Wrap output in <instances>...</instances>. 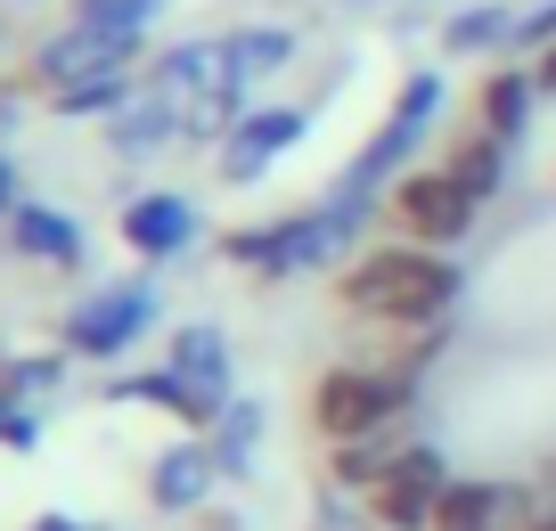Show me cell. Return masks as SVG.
<instances>
[{"instance_id": "cell-14", "label": "cell", "mask_w": 556, "mask_h": 531, "mask_svg": "<svg viewBox=\"0 0 556 531\" xmlns=\"http://www.w3.org/2000/svg\"><path fill=\"white\" fill-rule=\"evenodd\" d=\"M173 377H189L197 393H213V401H229L238 393V352H229V336L213 319H180V327H164V352H156Z\"/></svg>"}, {"instance_id": "cell-7", "label": "cell", "mask_w": 556, "mask_h": 531, "mask_svg": "<svg viewBox=\"0 0 556 531\" xmlns=\"http://www.w3.org/2000/svg\"><path fill=\"white\" fill-rule=\"evenodd\" d=\"M475 213H483V197L458 189L442 164H409L384 189V229L409 245H442V254H458V245L475 238Z\"/></svg>"}, {"instance_id": "cell-5", "label": "cell", "mask_w": 556, "mask_h": 531, "mask_svg": "<svg viewBox=\"0 0 556 531\" xmlns=\"http://www.w3.org/2000/svg\"><path fill=\"white\" fill-rule=\"evenodd\" d=\"M442 106H451V83H442L434 66H417L409 83L393 90L384 123L368 131V148L352 155V164L336 172V180H344V189H361V197H384V189H393V180H401L409 164H426V131L442 123Z\"/></svg>"}, {"instance_id": "cell-8", "label": "cell", "mask_w": 556, "mask_h": 531, "mask_svg": "<svg viewBox=\"0 0 556 531\" xmlns=\"http://www.w3.org/2000/svg\"><path fill=\"white\" fill-rule=\"evenodd\" d=\"M442 491H451V458L409 433V442L393 450V466L377 475V491L361 498V523L368 531H426L434 507H442Z\"/></svg>"}, {"instance_id": "cell-18", "label": "cell", "mask_w": 556, "mask_h": 531, "mask_svg": "<svg viewBox=\"0 0 556 531\" xmlns=\"http://www.w3.org/2000/svg\"><path fill=\"white\" fill-rule=\"evenodd\" d=\"M507 155H516V148H507L500 131H483V123H458V131L442 139V172H451L458 189H475L483 205H491V197L507 189V172H516Z\"/></svg>"}, {"instance_id": "cell-13", "label": "cell", "mask_w": 556, "mask_h": 531, "mask_svg": "<svg viewBox=\"0 0 556 531\" xmlns=\"http://www.w3.org/2000/svg\"><path fill=\"white\" fill-rule=\"evenodd\" d=\"M106 401H123V409H156V417H173L180 433H213V417L229 409V401H213V393H197L189 377H173V368H139V377H115L106 384Z\"/></svg>"}, {"instance_id": "cell-22", "label": "cell", "mask_w": 556, "mask_h": 531, "mask_svg": "<svg viewBox=\"0 0 556 531\" xmlns=\"http://www.w3.org/2000/svg\"><path fill=\"white\" fill-rule=\"evenodd\" d=\"M262 433H270V409H262V401H245V393H229V409L213 417V433H205V442L222 450L229 482L245 475V458H254V450H262Z\"/></svg>"}, {"instance_id": "cell-26", "label": "cell", "mask_w": 556, "mask_h": 531, "mask_svg": "<svg viewBox=\"0 0 556 531\" xmlns=\"http://www.w3.org/2000/svg\"><path fill=\"white\" fill-rule=\"evenodd\" d=\"M17 205H25V172H17V155L0 148V222H9Z\"/></svg>"}, {"instance_id": "cell-9", "label": "cell", "mask_w": 556, "mask_h": 531, "mask_svg": "<svg viewBox=\"0 0 556 531\" xmlns=\"http://www.w3.org/2000/svg\"><path fill=\"white\" fill-rule=\"evenodd\" d=\"M303 131H312V106H295V99H254V106L238 115V131L213 148V172H222L229 189H254L278 155L303 148Z\"/></svg>"}, {"instance_id": "cell-10", "label": "cell", "mask_w": 556, "mask_h": 531, "mask_svg": "<svg viewBox=\"0 0 556 531\" xmlns=\"http://www.w3.org/2000/svg\"><path fill=\"white\" fill-rule=\"evenodd\" d=\"M222 482H229L222 450H213L205 433H180V442L156 450V466H148V507L156 515H197V507H213Z\"/></svg>"}, {"instance_id": "cell-19", "label": "cell", "mask_w": 556, "mask_h": 531, "mask_svg": "<svg viewBox=\"0 0 556 531\" xmlns=\"http://www.w3.org/2000/svg\"><path fill=\"white\" fill-rule=\"evenodd\" d=\"M222 66H229V83L254 99L270 74L295 66V34H287V25H229L222 34Z\"/></svg>"}, {"instance_id": "cell-16", "label": "cell", "mask_w": 556, "mask_h": 531, "mask_svg": "<svg viewBox=\"0 0 556 531\" xmlns=\"http://www.w3.org/2000/svg\"><path fill=\"white\" fill-rule=\"evenodd\" d=\"M426 531H516V482H491V475H451L434 523Z\"/></svg>"}, {"instance_id": "cell-21", "label": "cell", "mask_w": 556, "mask_h": 531, "mask_svg": "<svg viewBox=\"0 0 556 531\" xmlns=\"http://www.w3.org/2000/svg\"><path fill=\"white\" fill-rule=\"evenodd\" d=\"M139 99V66L131 74H99V83H74V90H58V99H41L58 123H115L123 106Z\"/></svg>"}, {"instance_id": "cell-6", "label": "cell", "mask_w": 556, "mask_h": 531, "mask_svg": "<svg viewBox=\"0 0 556 531\" xmlns=\"http://www.w3.org/2000/svg\"><path fill=\"white\" fill-rule=\"evenodd\" d=\"M148 327H156V278H99V287H83L66 303V319H58V352L106 368V361H123V352H139Z\"/></svg>"}, {"instance_id": "cell-27", "label": "cell", "mask_w": 556, "mask_h": 531, "mask_svg": "<svg viewBox=\"0 0 556 531\" xmlns=\"http://www.w3.org/2000/svg\"><path fill=\"white\" fill-rule=\"evenodd\" d=\"M25 531H99V523H83V515H34Z\"/></svg>"}, {"instance_id": "cell-33", "label": "cell", "mask_w": 556, "mask_h": 531, "mask_svg": "<svg viewBox=\"0 0 556 531\" xmlns=\"http://www.w3.org/2000/svg\"><path fill=\"white\" fill-rule=\"evenodd\" d=\"M0 50H9V25H0Z\"/></svg>"}, {"instance_id": "cell-32", "label": "cell", "mask_w": 556, "mask_h": 531, "mask_svg": "<svg viewBox=\"0 0 556 531\" xmlns=\"http://www.w3.org/2000/svg\"><path fill=\"white\" fill-rule=\"evenodd\" d=\"M0 9H34V0H0Z\"/></svg>"}, {"instance_id": "cell-24", "label": "cell", "mask_w": 556, "mask_h": 531, "mask_svg": "<svg viewBox=\"0 0 556 531\" xmlns=\"http://www.w3.org/2000/svg\"><path fill=\"white\" fill-rule=\"evenodd\" d=\"M516 50H556V0H532V9H523L516 17Z\"/></svg>"}, {"instance_id": "cell-15", "label": "cell", "mask_w": 556, "mask_h": 531, "mask_svg": "<svg viewBox=\"0 0 556 531\" xmlns=\"http://www.w3.org/2000/svg\"><path fill=\"white\" fill-rule=\"evenodd\" d=\"M532 106H540L532 66H500V58H491V66L475 74V123H483V131H500L507 148L532 131Z\"/></svg>"}, {"instance_id": "cell-12", "label": "cell", "mask_w": 556, "mask_h": 531, "mask_svg": "<svg viewBox=\"0 0 556 531\" xmlns=\"http://www.w3.org/2000/svg\"><path fill=\"white\" fill-rule=\"evenodd\" d=\"M9 245H17V262H34V270H58V278H74L83 270V222H74L66 205H41V197H25L17 213H9Z\"/></svg>"}, {"instance_id": "cell-20", "label": "cell", "mask_w": 556, "mask_h": 531, "mask_svg": "<svg viewBox=\"0 0 556 531\" xmlns=\"http://www.w3.org/2000/svg\"><path fill=\"white\" fill-rule=\"evenodd\" d=\"M516 17H523V9H507V0H475V9H458V17L442 25V50H451V58L516 50Z\"/></svg>"}, {"instance_id": "cell-30", "label": "cell", "mask_w": 556, "mask_h": 531, "mask_svg": "<svg viewBox=\"0 0 556 531\" xmlns=\"http://www.w3.org/2000/svg\"><path fill=\"white\" fill-rule=\"evenodd\" d=\"M532 491H540V507H556V458H540V475H532Z\"/></svg>"}, {"instance_id": "cell-29", "label": "cell", "mask_w": 556, "mask_h": 531, "mask_svg": "<svg viewBox=\"0 0 556 531\" xmlns=\"http://www.w3.org/2000/svg\"><path fill=\"white\" fill-rule=\"evenodd\" d=\"M17 401H25V393H17V361L0 352V409H17Z\"/></svg>"}, {"instance_id": "cell-25", "label": "cell", "mask_w": 556, "mask_h": 531, "mask_svg": "<svg viewBox=\"0 0 556 531\" xmlns=\"http://www.w3.org/2000/svg\"><path fill=\"white\" fill-rule=\"evenodd\" d=\"M0 450H41V417H34V401L0 409Z\"/></svg>"}, {"instance_id": "cell-17", "label": "cell", "mask_w": 556, "mask_h": 531, "mask_svg": "<svg viewBox=\"0 0 556 531\" xmlns=\"http://www.w3.org/2000/svg\"><path fill=\"white\" fill-rule=\"evenodd\" d=\"M99 131H106V148H115L123 164H148V155H164L173 139H189V123H180V106H164L156 90L139 83V99L123 106L115 123H99Z\"/></svg>"}, {"instance_id": "cell-28", "label": "cell", "mask_w": 556, "mask_h": 531, "mask_svg": "<svg viewBox=\"0 0 556 531\" xmlns=\"http://www.w3.org/2000/svg\"><path fill=\"white\" fill-rule=\"evenodd\" d=\"M532 83H540V99H556V50L532 58Z\"/></svg>"}, {"instance_id": "cell-23", "label": "cell", "mask_w": 556, "mask_h": 531, "mask_svg": "<svg viewBox=\"0 0 556 531\" xmlns=\"http://www.w3.org/2000/svg\"><path fill=\"white\" fill-rule=\"evenodd\" d=\"M66 17L83 25H115V34H148L164 17V0H66Z\"/></svg>"}, {"instance_id": "cell-11", "label": "cell", "mask_w": 556, "mask_h": 531, "mask_svg": "<svg viewBox=\"0 0 556 531\" xmlns=\"http://www.w3.org/2000/svg\"><path fill=\"white\" fill-rule=\"evenodd\" d=\"M197 197H180V189H139L131 205H123V222H115V238L131 245L139 262H148V270H156V262H173V254H189L197 245Z\"/></svg>"}, {"instance_id": "cell-34", "label": "cell", "mask_w": 556, "mask_h": 531, "mask_svg": "<svg viewBox=\"0 0 556 531\" xmlns=\"http://www.w3.org/2000/svg\"><path fill=\"white\" fill-rule=\"evenodd\" d=\"M352 9H368V0H352Z\"/></svg>"}, {"instance_id": "cell-3", "label": "cell", "mask_w": 556, "mask_h": 531, "mask_svg": "<svg viewBox=\"0 0 556 531\" xmlns=\"http://www.w3.org/2000/svg\"><path fill=\"white\" fill-rule=\"evenodd\" d=\"M426 377H409L401 361H336L312 384V433L319 442H368V433H393L417 417Z\"/></svg>"}, {"instance_id": "cell-1", "label": "cell", "mask_w": 556, "mask_h": 531, "mask_svg": "<svg viewBox=\"0 0 556 531\" xmlns=\"http://www.w3.org/2000/svg\"><path fill=\"white\" fill-rule=\"evenodd\" d=\"M467 294V270H458L442 245H409L384 238L361 245V254L336 270V311L361 327H384V336H417V327H442Z\"/></svg>"}, {"instance_id": "cell-31", "label": "cell", "mask_w": 556, "mask_h": 531, "mask_svg": "<svg viewBox=\"0 0 556 531\" xmlns=\"http://www.w3.org/2000/svg\"><path fill=\"white\" fill-rule=\"evenodd\" d=\"M523 531H556V507H540V515H532V523H523Z\"/></svg>"}, {"instance_id": "cell-4", "label": "cell", "mask_w": 556, "mask_h": 531, "mask_svg": "<svg viewBox=\"0 0 556 531\" xmlns=\"http://www.w3.org/2000/svg\"><path fill=\"white\" fill-rule=\"evenodd\" d=\"M131 66H148V34H115V25H83V17H66L50 41H34V50L9 66V99H58V90H74V83H99V74H131Z\"/></svg>"}, {"instance_id": "cell-2", "label": "cell", "mask_w": 556, "mask_h": 531, "mask_svg": "<svg viewBox=\"0 0 556 531\" xmlns=\"http://www.w3.org/2000/svg\"><path fill=\"white\" fill-rule=\"evenodd\" d=\"M384 197H361L344 189V180H328V197H312L303 213H270V222H245L222 238V262L245 278H262V287H278V278L295 270H344L352 254H361V229L368 213H377Z\"/></svg>"}]
</instances>
